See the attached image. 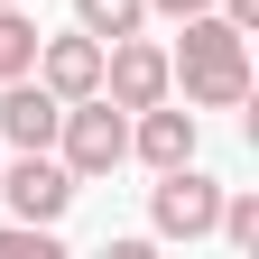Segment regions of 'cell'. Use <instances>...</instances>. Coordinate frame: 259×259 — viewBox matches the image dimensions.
Wrapping results in <instances>:
<instances>
[{"instance_id": "ba28073f", "label": "cell", "mask_w": 259, "mask_h": 259, "mask_svg": "<svg viewBox=\"0 0 259 259\" xmlns=\"http://www.w3.org/2000/svg\"><path fill=\"white\" fill-rule=\"evenodd\" d=\"M130 157H139L148 176L194 157V111L176 102V93H167V102H148V111H130Z\"/></svg>"}, {"instance_id": "8992f818", "label": "cell", "mask_w": 259, "mask_h": 259, "mask_svg": "<svg viewBox=\"0 0 259 259\" xmlns=\"http://www.w3.org/2000/svg\"><path fill=\"white\" fill-rule=\"evenodd\" d=\"M56 102H83V93H102V37H83V28H65V37H37V65H28Z\"/></svg>"}, {"instance_id": "277c9868", "label": "cell", "mask_w": 259, "mask_h": 259, "mask_svg": "<svg viewBox=\"0 0 259 259\" xmlns=\"http://www.w3.org/2000/svg\"><path fill=\"white\" fill-rule=\"evenodd\" d=\"M74 176H65L56 148H10V167H0V204H10L19 222H65L74 213Z\"/></svg>"}, {"instance_id": "52a82bcc", "label": "cell", "mask_w": 259, "mask_h": 259, "mask_svg": "<svg viewBox=\"0 0 259 259\" xmlns=\"http://www.w3.org/2000/svg\"><path fill=\"white\" fill-rule=\"evenodd\" d=\"M56 120H65V102L37 74H10V83H0V148H56Z\"/></svg>"}, {"instance_id": "7a4b0ae2", "label": "cell", "mask_w": 259, "mask_h": 259, "mask_svg": "<svg viewBox=\"0 0 259 259\" xmlns=\"http://www.w3.org/2000/svg\"><path fill=\"white\" fill-rule=\"evenodd\" d=\"M56 157H65V176H74V185H102L120 157H130V111L111 102V93L65 102V120H56Z\"/></svg>"}, {"instance_id": "3957f363", "label": "cell", "mask_w": 259, "mask_h": 259, "mask_svg": "<svg viewBox=\"0 0 259 259\" xmlns=\"http://www.w3.org/2000/svg\"><path fill=\"white\" fill-rule=\"evenodd\" d=\"M213 213H222V176H204L194 157L157 167V185H148V232L157 241H213Z\"/></svg>"}, {"instance_id": "5b68a950", "label": "cell", "mask_w": 259, "mask_h": 259, "mask_svg": "<svg viewBox=\"0 0 259 259\" xmlns=\"http://www.w3.org/2000/svg\"><path fill=\"white\" fill-rule=\"evenodd\" d=\"M102 93H111V102L120 111H148V102H167V47H148L139 37V28H130V37H111L102 47Z\"/></svg>"}, {"instance_id": "9c48e42d", "label": "cell", "mask_w": 259, "mask_h": 259, "mask_svg": "<svg viewBox=\"0 0 259 259\" xmlns=\"http://www.w3.org/2000/svg\"><path fill=\"white\" fill-rule=\"evenodd\" d=\"M74 28L83 37H130V28H148V0H74Z\"/></svg>"}, {"instance_id": "7c38bea8", "label": "cell", "mask_w": 259, "mask_h": 259, "mask_svg": "<svg viewBox=\"0 0 259 259\" xmlns=\"http://www.w3.org/2000/svg\"><path fill=\"white\" fill-rule=\"evenodd\" d=\"M0 259H56V222H0Z\"/></svg>"}, {"instance_id": "6da1fadb", "label": "cell", "mask_w": 259, "mask_h": 259, "mask_svg": "<svg viewBox=\"0 0 259 259\" xmlns=\"http://www.w3.org/2000/svg\"><path fill=\"white\" fill-rule=\"evenodd\" d=\"M185 37H176V56H167V83L185 93V111H241L250 102V37L222 10H194V19H176Z\"/></svg>"}, {"instance_id": "4fadbf2b", "label": "cell", "mask_w": 259, "mask_h": 259, "mask_svg": "<svg viewBox=\"0 0 259 259\" xmlns=\"http://www.w3.org/2000/svg\"><path fill=\"white\" fill-rule=\"evenodd\" d=\"M194 10H213V0H148V19H194Z\"/></svg>"}, {"instance_id": "30bf717a", "label": "cell", "mask_w": 259, "mask_h": 259, "mask_svg": "<svg viewBox=\"0 0 259 259\" xmlns=\"http://www.w3.org/2000/svg\"><path fill=\"white\" fill-rule=\"evenodd\" d=\"M28 65H37V19H28L19 0H0V83L28 74Z\"/></svg>"}, {"instance_id": "8fae6325", "label": "cell", "mask_w": 259, "mask_h": 259, "mask_svg": "<svg viewBox=\"0 0 259 259\" xmlns=\"http://www.w3.org/2000/svg\"><path fill=\"white\" fill-rule=\"evenodd\" d=\"M213 232L232 241V250H259V194H241V185H222V213H213Z\"/></svg>"}]
</instances>
